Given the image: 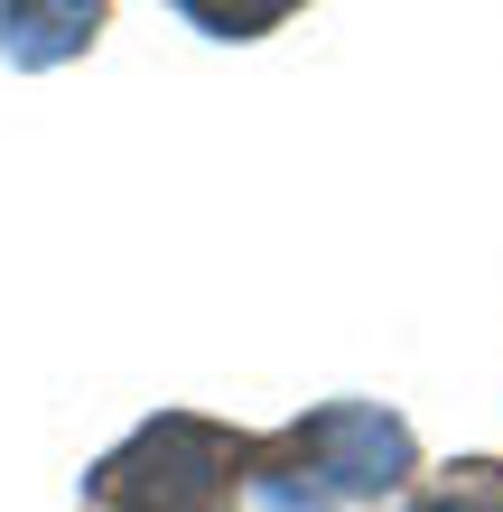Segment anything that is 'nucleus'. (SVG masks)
Listing matches in <instances>:
<instances>
[{
  "mask_svg": "<svg viewBox=\"0 0 503 512\" xmlns=\"http://www.w3.org/2000/svg\"><path fill=\"white\" fill-rule=\"evenodd\" d=\"M196 28H215V38H261L280 10H299V0H177Z\"/></svg>",
  "mask_w": 503,
  "mask_h": 512,
  "instance_id": "obj_4",
  "label": "nucleus"
},
{
  "mask_svg": "<svg viewBox=\"0 0 503 512\" xmlns=\"http://www.w3.org/2000/svg\"><path fill=\"white\" fill-rule=\"evenodd\" d=\"M103 0H0V56L10 66H66L94 47Z\"/></svg>",
  "mask_w": 503,
  "mask_h": 512,
  "instance_id": "obj_3",
  "label": "nucleus"
},
{
  "mask_svg": "<svg viewBox=\"0 0 503 512\" xmlns=\"http://www.w3.org/2000/svg\"><path fill=\"white\" fill-rule=\"evenodd\" d=\"M317 475V485H336V494H392L401 475H410V429L392 410H373V401H336V410H317L299 438H289V457L280 475H261L271 494H299Z\"/></svg>",
  "mask_w": 503,
  "mask_h": 512,
  "instance_id": "obj_2",
  "label": "nucleus"
},
{
  "mask_svg": "<svg viewBox=\"0 0 503 512\" xmlns=\"http://www.w3.org/2000/svg\"><path fill=\"white\" fill-rule=\"evenodd\" d=\"M420 512H503V494H438V503H420Z\"/></svg>",
  "mask_w": 503,
  "mask_h": 512,
  "instance_id": "obj_5",
  "label": "nucleus"
},
{
  "mask_svg": "<svg viewBox=\"0 0 503 512\" xmlns=\"http://www.w3.org/2000/svg\"><path fill=\"white\" fill-rule=\"evenodd\" d=\"M224 485H233V438L205 429V419H150L94 475V494L122 512H215Z\"/></svg>",
  "mask_w": 503,
  "mask_h": 512,
  "instance_id": "obj_1",
  "label": "nucleus"
}]
</instances>
